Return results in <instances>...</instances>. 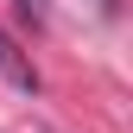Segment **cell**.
<instances>
[{
	"label": "cell",
	"instance_id": "1",
	"mask_svg": "<svg viewBox=\"0 0 133 133\" xmlns=\"http://www.w3.org/2000/svg\"><path fill=\"white\" fill-rule=\"evenodd\" d=\"M0 76H6L13 89H38V70H32V63L19 57V44H13L6 32H0Z\"/></svg>",
	"mask_w": 133,
	"mask_h": 133
},
{
	"label": "cell",
	"instance_id": "2",
	"mask_svg": "<svg viewBox=\"0 0 133 133\" xmlns=\"http://www.w3.org/2000/svg\"><path fill=\"white\" fill-rule=\"evenodd\" d=\"M13 6H19L25 19H44V13H51V0H13Z\"/></svg>",
	"mask_w": 133,
	"mask_h": 133
},
{
	"label": "cell",
	"instance_id": "3",
	"mask_svg": "<svg viewBox=\"0 0 133 133\" xmlns=\"http://www.w3.org/2000/svg\"><path fill=\"white\" fill-rule=\"evenodd\" d=\"M95 13H102V19H114V13H121V0H95Z\"/></svg>",
	"mask_w": 133,
	"mask_h": 133
}]
</instances>
